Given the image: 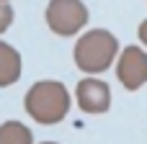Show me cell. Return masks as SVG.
Listing matches in <instances>:
<instances>
[{
  "instance_id": "6da1fadb",
  "label": "cell",
  "mask_w": 147,
  "mask_h": 144,
  "mask_svg": "<svg viewBox=\"0 0 147 144\" xmlns=\"http://www.w3.org/2000/svg\"><path fill=\"white\" fill-rule=\"evenodd\" d=\"M70 90L59 80H39L26 90L23 98L26 113L41 126H54L65 121V116L70 113Z\"/></svg>"
},
{
  "instance_id": "7a4b0ae2",
  "label": "cell",
  "mask_w": 147,
  "mask_h": 144,
  "mask_svg": "<svg viewBox=\"0 0 147 144\" xmlns=\"http://www.w3.org/2000/svg\"><path fill=\"white\" fill-rule=\"evenodd\" d=\"M72 59L80 72H85L88 77H98L119 59V39L109 28H90L78 36Z\"/></svg>"
},
{
  "instance_id": "3957f363",
  "label": "cell",
  "mask_w": 147,
  "mask_h": 144,
  "mask_svg": "<svg viewBox=\"0 0 147 144\" xmlns=\"http://www.w3.org/2000/svg\"><path fill=\"white\" fill-rule=\"evenodd\" d=\"M47 26L57 36H75L88 23V8L83 0H49L44 10Z\"/></svg>"
},
{
  "instance_id": "277c9868",
  "label": "cell",
  "mask_w": 147,
  "mask_h": 144,
  "mask_svg": "<svg viewBox=\"0 0 147 144\" xmlns=\"http://www.w3.org/2000/svg\"><path fill=\"white\" fill-rule=\"evenodd\" d=\"M116 77L124 90L134 93L147 85V52L140 46H127L116 59Z\"/></svg>"
},
{
  "instance_id": "5b68a950",
  "label": "cell",
  "mask_w": 147,
  "mask_h": 144,
  "mask_svg": "<svg viewBox=\"0 0 147 144\" xmlns=\"http://www.w3.org/2000/svg\"><path fill=\"white\" fill-rule=\"evenodd\" d=\"M75 100H78V108L83 113L101 116L111 108V88L101 77H88L85 75L75 85Z\"/></svg>"
},
{
  "instance_id": "8992f818",
  "label": "cell",
  "mask_w": 147,
  "mask_h": 144,
  "mask_svg": "<svg viewBox=\"0 0 147 144\" xmlns=\"http://www.w3.org/2000/svg\"><path fill=\"white\" fill-rule=\"evenodd\" d=\"M21 52L8 41H0V88H10L21 80Z\"/></svg>"
},
{
  "instance_id": "52a82bcc",
  "label": "cell",
  "mask_w": 147,
  "mask_h": 144,
  "mask_svg": "<svg viewBox=\"0 0 147 144\" xmlns=\"http://www.w3.org/2000/svg\"><path fill=\"white\" fill-rule=\"evenodd\" d=\"M0 144H34V134L21 121H3L0 124Z\"/></svg>"
},
{
  "instance_id": "ba28073f",
  "label": "cell",
  "mask_w": 147,
  "mask_h": 144,
  "mask_svg": "<svg viewBox=\"0 0 147 144\" xmlns=\"http://www.w3.org/2000/svg\"><path fill=\"white\" fill-rule=\"evenodd\" d=\"M10 23H13V8H10V3L0 0V33H5L10 28Z\"/></svg>"
},
{
  "instance_id": "9c48e42d",
  "label": "cell",
  "mask_w": 147,
  "mask_h": 144,
  "mask_svg": "<svg viewBox=\"0 0 147 144\" xmlns=\"http://www.w3.org/2000/svg\"><path fill=\"white\" fill-rule=\"evenodd\" d=\"M137 36H140V44L147 49V18L140 23V26H137Z\"/></svg>"
},
{
  "instance_id": "30bf717a",
  "label": "cell",
  "mask_w": 147,
  "mask_h": 144,
  "mask_svg": "<svg viewBox=\"0 0 147 144\" xmlns=\"http://www.w3.org/2000/svg\"><path fill=\"white\" fill-rule=\"evenodd\" d=\"M41 144H57V142H41Z\"/></svg>"
},
{
  "instance_id": "8fae6325",
  "label": "cell",
  "mask_w": 147,
  "mask_h": 144,
  "mask_svg": "<svg viewBox=\"0 0 147 144\" xmlns=\"http://www.w3.org/2000/svg\"><path fill=\"white\" fill-rule=\"evenodd\" d=\"M5 3H10V0H5Z\"/></svg>"
}]
</instances>
